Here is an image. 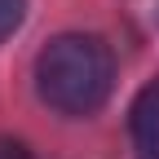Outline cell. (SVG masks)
<instances>
[{
  "instance_id": "4",
  "label": "cell",
  "mask_w": 159,
  "mask_h": 159,
  "mask_svg": "<svg viewBox=\"0 0 159 159\" xmlns=\"http://www.w3.org/2000/svg\"><path fill=\"white\" fill-rule=\"evenodd\" d=\"M0 159H35L18 137H0Z\"/></svg>"
},
{
  "instance_id": "3",
  "label": "cell",
  "mask_w": 159,
  "mask_h": 159,
  "mask_svg": "<svg viewBox=\"0 0 159 159\" xmlns=\"http://www.w3.org/2000/svg\"><path fill=\"white\" fill-rule=\"evenodd\" d=\"M27 22V0H0V44Z\"/></svg>"
},
{
  "instance_id": "1",
  "label": "cell",
  "mask_w": 159,
  "mask_h": 159,
  "mask_svg": "<svg viewBox=\"0 0 159 159\" xmlns=\"http://www.w3.org/2000/svg\"><path fill=\"white\" fill-rule=\"evenodd\" d=\"M35 93L49 111L66 119L97 115L111 102L115 89V53L102 35L89 31H62L35 53Z\"/></svg>"
},
{
  "instance_id": "2",
  "label": "cell",
  "mask_w": 159,
  "mask_h": 159,
  "mask_svg": "<svg viewBox=\"0 0 159 159\" xmlns=\"http://www.w3.org/2000/svg\"><path fill=\"white\" fill-rule=\"evenodd\" d=\"M133 159H159V75H150L128 102Z\"/></svg>"
}]
</instances>
